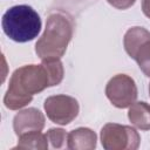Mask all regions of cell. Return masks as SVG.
Here are the masks:
<instances>
[{"mask_svg":"<svg viewBox=\"0 0 150 150\" xmlns=\"http://www.w3.org/2000/svg\"><path fill=\"white\" fill-rule=\"evenodd\" d=\"M64 69L60 60H46L41 64H26L11 76L4 104L9 110H19L32 102L33 96L63 80Z\"/></svg>","mask_w":150,"mask_h":150,"instance_id":"cell-1","label":"cell"},{"mask_svg":"<svg viewBox=\"0 0 150 150\" xmlns=\"http://www.w3.org/2000/svg\"><path fill=\"white\" fill-rule=\"evenodd\" d=\"M74 19L64 11H54L47 16L46 28L35 43V53L41 61L60 60L73 38Z\"/></svg>","mask_w":150,"mask_h":150,"instance_id":"cell-2","label":"cell"},{"mask_svg":"<svg viewBox=\"0 0 150 150\" xmlns=\"http://www.w3.org/2000/svg\"><path fill=\"white\" fill-rule=\"evenodd\" d=\"M4 33L13 41L25 43L34 40L42 27L38 12L28 5H16L8 8L1 20Z\"/></svg>","mask_w":150,"mask_h":150,"instance_id":"cell-3","label":"cell"},{"mask_svg":"<svg viewBox=\"0 0 150 150\" xmlns=\"http://www.w3.org/2000/svg\"><path fill=\"white\" fill-rule=\"evenodd\" d=\"M101 143L105 150H136L141 137L132 127L107 123L101 129Z\"/></svg>","mask_w":150,"mask_h":150,"instance_id":"cell-4","label":"cell"},{"mask_svg":"<svg viewBox=\"0 0 150 150\" xmlns=\"http://www.w3.org/2000/svg\"><path fill=\"white\" fill-rule=\"evenodd\" d=\"M105 95L114 107L124 109L136 102L138 91L132 77L125 74H117L108 81Z\"/></svg>","mask_w":150,"mask_h":150,"instance_id":"cell-5","label":"cell"},{"mask_svg":"<svg viewBox=\"0 0 150 150\" xmlns=\"http://www.w3.org/2000/svg\"><path fill=\"white\" fill-rule=\"evenodd\" d=\"M43 108L47 117L53 123L60 125H67L73 122L80 111L77 100L68 95H53L47 97Z\"/></svg>","mask_w":150,"mask_h":150,"instance_id":"cell-6","label":"cell"},{"mask_svg":"<svg viewBox=\"0 0 150 150\" xmlns=\"http://www.w3.org/2000/svg\"><path fill=\"white\" fill-rule=\"evenodd\" d=\"M45 127V116L36 108L20 110L13 118V130L19 137L26 132L41 131Z\"/></svg>","mask_w":150,"mask_h":150,"instance_id":"cell-7","label":"cell"},{"mask_svg":"<svg viewBox=\"0 0 150 150\" xmlns=\"http://www.w3.org/2000/svg\"><path fill=\"white\" fill-rule=\"evenodd\" d=\"M97 136L89 128H77L68 134L67 148L71 150H94L96 148Z\"/></svg>","mask_w":150,"mask_h":150,"instance_id":"cell-8","label":"cell"},{"mask_svg":"<svg viewBox=\"0 0 150 150\" xmlns=\"http://www.w3.org/2000/svg\"><path fill=\"white\" fill-rule=\"evenodd\" d=\"M149 40H150L149 30H146L143 27H138V26L131 27L124 34V39H123L124 49H125L127 54L131 59H134L136 53L138 52V49Z\"/></svg>","mask_w":150,"mask_h":150,"instance_id":"cell-9","label":"cell"},{"mask_svg":"<svg viewBox=\"0 0 150 150\" xmlns=\"http://www.w3.org/2000/svg\"><path fill=\"white\" fill-rule=\"evenodd\" d=\"M128 118L136 128L150 130V104L146 102H135L129 107Z\"/></svg>","mask_w":150,"mask_h":150,"instance_id":"cell-10","label":"cell"},{"mask_svg":"<svg viewBox=\"0 0 150 150\" xmlns=\"http://www.w3.org/2000/svg\"><path fill=\"white\" fill-rule=\"evenodd\" d=\"M48 148V138L41 131H30L19 136L15 149H38L46 150Z\"/></svg>","mask_w":150,"mask_h":150,"instance_id":"cell-11","label":"cell"},{"mask_svg":"<svg viewBox=\"0 0 150 150\" xmlns=\"http://www.w3.org/2000/svg\"><path fill=\"white\" fill-rule=\"evenodd\" d=\"M134 60L137 62L139 69L144 73V75L150 77V40L138 49Z\"/></svg>","mask_w":150,"mask_h":150,"instance_id":"cell-12","label":"cell"},{"mask_svg":"<svg viewBox=\"0 0 150 150\" xmlns=\"http://www.w3.org/2000/svg\"><path fill=\"white\" fill-rule=\"evenodd\" d=\"M46 135L54 149L63 148V145L66 144V141L68 139V134L61 128H52L46 132Z\"/></svg>","mask_w":150,"mask_h":150,"instance_id":"cell-13","label":"cell"},{"mask_svg":"<svg viewBox=\"0 0 150 150\" xmlns=\"http://www.w3.org/2000/svg\"><path fill=\"white\" fill-rule=\"evenodd\" d=\"M107 1L117 9H128L135 4L136 0H107Z\"/></svg>","mask_w":150,"mask_h":150,"instance_id":"cell-14","label":"cell"},{"mask_svg":"<svg viewBox=\"0 0 150 150\" xmlns=\"http://www.w3.org/2000/svg\"><path fill=\"white\" fill-rule=\"evenodd\" d=\"M142 11L144 15L150 19V0H142Z\"/></svg>","mask_w":150,"mask_h":150,"instance_id":"cell-15","label":"cell"},{"mask_svg":"<svg viewBox=\"0 0 150 150\" xmlns=\"http://www.w3.org/2000/svg\"><path fill=\"white\" fill-rule=\"evenodd\" d=\"M149 95H150V83H149Z\"/></svg>","mask_w":150,"mask_h":150,"instance_id":"cell-16","label":"cell"}]
</instances>
